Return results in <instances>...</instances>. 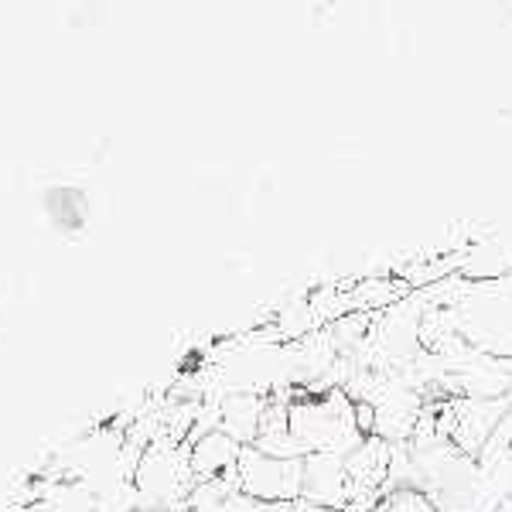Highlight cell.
<instances>
[{"label":"cell","mask_w":512,"mask_h":512,"mask_svg":"<svg viewBox=\"0 0 512 512\" xmlns=\"http://www.w3.org/2000/svg\"><path fill=\"white\" fill-rule=\"evenodd\" d=\"M424 301L448 308L454 332L495 359H512V274L495 280H465L451 274L424 287Z\"/></svg>","instance_id":"6da1fadb"},{"label":"cell","mask_w":512,"mask_h":512,"mask_svg":"<svg viewBox=\"0 0 512 512\" xmlns=\"http://www.w3.org/2000/svg\"><path fill=\"white\" fill-rule=\"evenodd\" d=\"M287 427L304 454H349L366 441L359 431L355 403L342 390L332 393H297L287 410Z\"/></svg>","instance_id":"7a4b0ae2"},{"label":"cell","mask_w":512,"mask_h":512,"mask_svg":"<svg viewBox=\"0 0 512 512\" xmlns=\"http://www.w3.org/2000/svg\"><path fill=\"white\" fill-rule=\"evenodd\" d=\"M198 478L192 472V448L178 441H154L140 451L134 489L140 512H178L192 495Z\"/></svg>","instance_id":"3957f363"},{"label":"cell","mask_w":512,"mask_h":512,"mask_svg":"<svg viewBox=\"0 0 512 512\" xmlns=\"http://www.w3.org/2000/svg\"><path fill=\"white\" fill-rule=\"evenodd\" d=\"M301 475L304 461L274 458L250 444L236 465V489L256 502H301Z\"/></svg>","instance_id":"277c9868"},{"label":"cell","mask_w":512,"mask_h":512,"mask_svg":"<svg viewBox=\"0 0 512 512\" xmlns=\"http://www.w3.org/2000/svg\"><path fill=\"white\" fill-rule=\"evenodd\" d=\"M352 499V478L338 454H308L301 475V502L311 509L345 512Z\"/></svg>","instance_id":"5b68a950"},{"label":"cell","mask_w":512,"mask_h":512,"mask_svg":"<svg viewBox=\"0 0 512 512\" xmlns=\"http://www.w3.org/2000/svg\"><path fill=\"white\" fill-rule=\"evenodd\" d=\"M188 448H192V472L198 482L233 478L239 458H243V444L233 441L226 431H212V434L195 437V441H188Z\"/></svg>","instance_id":"8992f818"},{"label":"cell","mask_w":512,"mask_h":512,"mask_svg":"<svg viewBox=\"0 0 512 512\" xmlns=\"http://www.w3.org/2000/svg\"><path fill=\"white\" fill-rule=\"evenodd\" d=\"M270 407V396H253V393H229L219 400V431H226L233 441L243 448L256 444L260 437L263 414Z\"/></svg>","instance_id":"52a82bcc"},{"label":"cell","mask_w":512,"mask_h":512,"mask_svg":"<svg viewBox=\"0 0 512 512\" xmlns=\"http://www.w3.org/2000/svg\"><path fill=\"white\" fill-rule=\"evenodd\" d=\"M376 512H434V506H431V499H427V495L403 489V492L386 495V499L379 502Z\"/></svg>","instance_id":"ba28073f"},{"label":"cell","mask_w":512,"mask_h":512,"mask_svg":"<svg viewBox=\"0 0 512 512\" xmlns=\"http://www.w3.org/2000/svg\"><path fill=\"white\" fill-rule=\"evenodd\" d=\"M485 448H499V451H509L512 454V407H509V414L502 417L499 431L489 437V444H485Z\"/></svg>","instance_id":"9c48e42d"}]
</instances>
